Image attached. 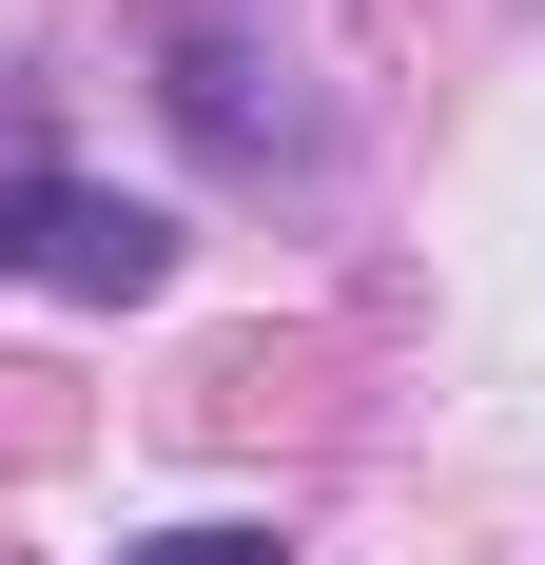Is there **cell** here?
<instances>
[{
	"mask_svg": "<svg viewBox=\"0 0 545 565\" xmlns=\"http://www.w3.org/2000/svg\"><path fill=\"white\" fill-rule=\"evenodd\" d=\"M0 274H40V292H157L175 274V215H137V195H98V175H0Z\"/></svg>",
	"mask_w": 545,
	"mask_h": 565,
	"instance_id": "6da1fadb",
	"label": "cell"
},
{
	"mask_svg": "<svg viewBox=\"0 0 545 565\" xmlns=\"http://www.w3.org/2000/svg\"><path fill=\"white\" fill-rule=\"evenodd\" d=\"M175 98H195L215 157H254V137H272V98H254V58H234V40H175Z\"/></svg>",
	"mask_w": 545,
	"mask_h": 565,
	"instance_id": "7a4b0ae2",
	"label": "cell"
},
{
	"mask_svg": "<svg viewBox=\"0 0 545 565\" xmlns=\"http://www.w3.org/2000/svg\"><path fill=\"white\" fill-rule=\"evenodd\" d=\"M117 565H272V526H157V546H117Z\"/></svg>",
	"mask_w": 545,
	"mask_h": 565,
	"instance_id": "3957f363",
	"label": "cell"
}]
</instances>
